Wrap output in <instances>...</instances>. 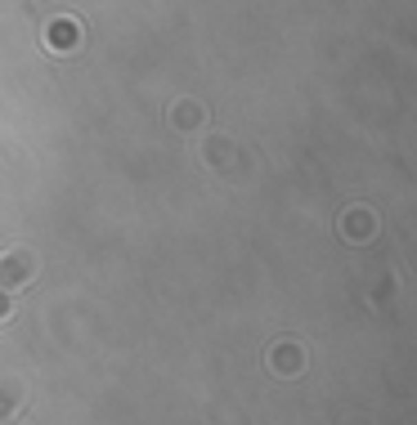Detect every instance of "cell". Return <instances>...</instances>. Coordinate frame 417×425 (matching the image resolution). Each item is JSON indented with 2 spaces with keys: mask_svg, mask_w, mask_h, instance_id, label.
<instances>
[{
  "mask_svg": "<svg viewBox=\"0 0 417 425\" xmlns=\"http://www.w3.org/2000/svg\"><path fill=\"white\" fill-rule=\"evenodd\" d=\"M5 314H10V305H5V300H0V318H5Z\"/></svg>",
  "mask_w": 417,
  "mask_h": 425,
  "instance_id": "6da1fadb",
  "label": "cell"
}]
</instances>
